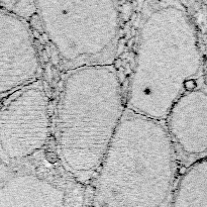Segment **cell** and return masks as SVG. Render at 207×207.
<instances>
[{"label": "cell", "instance_id": "7", "mask_svg": "<svg viewBox=\"0 0 207 207\" xmlns=\"http://www.w3.org/2000/svg\"><path fill=\"white\" fill-rule=\"evenodd\" d=\"M42 63L29 21L0 9V101L39 81Z\"/></svg>", "mask_w": 207, "mask_h": 207}, {"label": "cell", "instance_id": "6", "mask_svg": "<svg viewBox=\"0 0 207 207\" xmlns=\"http://www.w3.org/2000/svg\"><path fill=\"white\" fill-rule=\"evenodd\" d=\"M52 141V111L39 80L16 91L0 107V162L14 164L46 153Z\"/></svg>", "mask_w": 207, "mask_h": 207}, {"label": "cell", "instance_id": "1", "mask_svg": "<svg viewBox=\"0 0 207 207\" xmlns=\"http://www.w3.org/2000/svg\"><path fill=\"white\" fill-rule=\"evenodd\" d=\"M125 108L164 121L182 94L204 83L200 39L181 0H143Z\"/></svg>", "mask_w": 207, "mask_h": 207}, {"label": "cell", "instance_id": "9", "mask_svg": "<svg viewBox=\"0 0 207 207\" xmlns=\"http://www.w3.org/2000/svg\"><path fill=\"white\" fill-rule=\"evenodd\" d=\"M170 207H207L206 158L189 165L176 183Z\"/></svg>", "mask_w": 207, "mask_h": 207}, {"label": "cell", "instance_id": "4", "mask_svg": "<svg viewBox=\"0 0 207 207\" xmlns=\"http://www.w3.org/2000/svg\"><path fill=\"white\" fill-rule=\"evenodd\" d=\"M32 20L65 72L112 65L118 52L120 0H34Z\"/></svg>", "mask_w": 207, "mask_h": 207}, {"label": "cell", "instance_id": "8", "mask_svg": "<svg viewBox=\"0 0 207 207\" xmlns=\"http://www.w3.org/2000/svg\"><path fill=\"white\" fill-rule=\"evenodd\" d=\"M164 124L177 155L189 165L206 158L207 94L205 83L187 90L168 111Z\"/></svg>", "mask_w": 207, "mask_h": 207}, {"label": "cell", "instance_id": "5", "mask_svg": "<svg viewBox=\"0 0 207 207\" xmlns=\"http://www.w3.org/2000/svg\"><path fill=\"white\" fill-rule=\"evenodd\" d=\"M0 207H91L84 185L46 153L14 164L0 162Z\"/></svg>", "mask_w": 207, "mask_h": 207}, {"label": "cell", "instance_id": "3", "mask_svg": "<svg viewBox=\"0 0 207 207\" xmlns=\"http://www.w3.org/2000/svg\"><path fill=\"white\" fill-rule=\"evenodd\" d=\"M177 154L163 121L124 109L93 179L91 207H170Z\"/></svg>", "mask_w": 207, "mask_h": 207}, {"label": "cell", "instance_id": "2", "mask_svg": "<svg viewBox=\"0 0 207 207\" xmlns=\"http://www.w3.org/2000/svg\"><path fill=\"white\" fill-rule=\"evenodd\" d=\"M124 109L113 65L66 72L52 112V141L55 159L82 185L93 181Z\"/></svg>", "mask_w": 207, "mask_h": 207}, {"label": "cell", "instance_id": "10", "mask_svg": "<svg viewBox=\"0 0 207 207\" xmlns=\"http://www.w3.org/2000/svg\"><path fill=\"white\" fill-rule=\"evenodd\" d=\"M0 9L12 12L31 22L34 15V0H0Z\"/></svg>", "mask_w": 207, "mask_h": 207}]
</instances>
